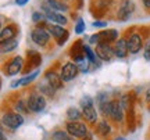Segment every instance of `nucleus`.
Returning a JSON list of instances; mask_svg holds the SVG:
<instances>
[{"instance_id":"nucleus-35","label":"nucleus","mask_w":150,"mask_h":140,"mask_svg":"<svg viewBox=\"0 0 150 140\" xmlns=\"http://www.w3.org/2000/svg\"><path fill=\"white\" fill-rule=\"evenodd\" d=\"M82 140H92V133H88L85 137H82Z\"/></svg>"},{"instance_id":"nucleus-21","label":"nucleus","mask_w":150,"mask_h":140,"mask_svg":"<svg viewBox=\"0 0 150 140\" xmlns=\"http://www.w3.org/2000/svg\"><path fill=\"white\" fill-rule=\"evenodd\" d=\"M96 129H97V133H99L100 136H108L110 135V132H111V128H110V125H108L106 121L99 122Z\"/></svg>"},{"instance_id":"nucleus-19","label":"nucleus","mask_w":150,"mask_h":140,"mask_svg":"<svg viewBox=\"0 0 150 140\" xmlns=\"http://www.w3.org/2000/svg\"><path fill=\"white\" fill-rule=\"evenodd\" d=\"M16 33H17V27L16 25H8L1 29V33H0V38H1V42L4 40H8V39H16Z\"/></svg>"},{"instance_id":"nucleus-29","label":"nucleus","mask_w":150,"mask_h":140,"mask_svg":"<svg viewBox=\"0 0 150 140\" xmlns=\"http://www.w3.org/2000/svg\"><path fill=\"white\" fill-rule=\"evenodd\" d=\"M89 43L91 44H95V46H97V44L102 43V39H100V35L99 33H95L93 36H91L89 38Z\"/></svg>"},{"instance_id":"nucleus-27","label":"nucleus","mask_w":150,"mask_h":140,"mask_svg":"<svg viewBox=\"0 0 150 140\" xmlns=\"http://www.w3.org/2000/svg\"><path fill=\"white\" fill-rule=\"evenodd\" d=\"M43 20H46V15H45V13L42 11H35L32 14V21L33 22H40Z\"/></svg>"},{"instance_id":"nucleus-36","label":"nucleus","mask_w":150,"mask_h":140,"mask_svg":"<svg viewBox=\"0 0 150 140\" xmlns=\"http://www.w3.org/2000/svg\"><path fill=\"white\" fill-rule=\"evenodd\" d=\"M0 140H7V137H6V135L1 132V135H0Z\"/></svg>"},{"instance_id":"nucleus-9","label":"nucleus","mask_w":150,"mask_h":140,"mask_svg":"<svg viewBox=\"0 0 150 140\" xmlns=\"http://www.w3.org/2000/svg\"><path fill=\"white\" fill-rule=\"evenodd\" d=\"M96 54L97 57L103 61H110L112 58V56H114V49L110 46L108 43H100L96 46Z\"/></svg>"},{"instance_id":"nucleus-13","label":"nucleus","mask_w":150,"mask_h":140,"mask_svg":"<svg viewBox=\"0 0 150 140\" xmlns=\"http://www.w3.org/2000/svg\"><path fill=\"white\" fill-rule=\"evenodd\" d=\"M45 78H46V81L49 82V85H52V86L56 89V90H59L63 87V78L59 76L54 71H47L46 74H45Z\"/></svg>"},{"instance_id":"nucleus-32","label":"nucleus","mask_w":150,"mask_h":140,"mask_svg":"<svg viewBox=\"0 0 150 140\" xmlns=\"http://www.w3.org/2000/svg\"><path fill=\"white\" fill-rule=\"evenodd\" d=\"M93 27H95V28H106V27H107V22H104V21H95V22H93Z\"/></svg>"},{"instance_id":"nucleus-15","label":"nucleus","mask_w":150,"mask_h":140,"mask_svg":"<svg viewBox=\"0 0 150 140\" xmlns=\"http://www.w3.org/2000/svg\"><path fill=\"white\" fill-rule=\"evenodd\" d=\"M100 39H102V43H111V42H117L118 38V31L117 29H106L99 32Z\"/></svg>"},{"instance_id":"nucleus-23","label":"nucleus","mask_w":150,"mask_h":140,"mask_svg":"<svg viewBox=\"0 0 150 140\" xmlns=\"http://www.w3.org/2000/svg\"><path fill=\"white\" fill-rule=\"evenodd\" d=\"M39 89H40V92H42L43 94H46V96H53L54 93H56V89H54L52 85H49L47 81L45 82V83H42V85L39 86Z\"/></svg>"},{"instance_id":"nucleus-7","label":"nucleus","mask_w":150,"mask_h":140,"mask_svg":"<svg viewBox=\"0 0 150 140\" xmlns=\"http://www.w3.org/2000/svg\"><path fill=\"white\" fill-rule=\"evenodd\" d=\"M49 38H50V33H49L46 28L36 27L35 29H32L31 39L33 40V43L38 44V46H46L49 43Z\"/></svg>"},{"instance_id":"nucleus-28","label":"nucleus","mask_w":150,"mask_h":140,"mask_svg":"<svg viewBox=\"0 0 150 140\" xmlns=\"http://www.w3.org/2000/svg\"><path fill=\"white\" fill-rule=\"evenodd\" d=\"M16 108H17V111H20V113H29V110H28V104L27 103H24V101H18L17 103V106H16Z\"/></svg>"},{"instance_id":"nucleus-5","label":"nucleus","mask_w":150,"mask_h":140,"mask_svg":"<svg viewBox=\"0 0 150 140\" xmlns=\"http://www.w3.org/2000/svg\"><path fill=\"white\" fill-rule=\"evenodd\" d=\"M67 132L68 135L72 136V137H76V139H82L85 137L89 132H88V128L85 126V124L82 122H78V121H71L67 124Z\"/></svg>"},{"instance_id":"nucleus-8","label":"nucleus","mask_w":150,"mask_h":140,"mask_svg":"<svg viewBox=\"0 0 150 140\" xmlns=\"http://www.w3.org/2000/svg\"><path fill=\"white\" fill-rule=\"evenodd\" d=\"M78 71H79V67H78V64L76 63H72V61H70V63H65L64 65H63V68H61V78H63V81L64 82H70L72 81L75 76H76V74H78Z\"/></svg>"},{"instance_id":"nucleus-38","label":"nucleus","mask_w":150,"mask_h":140,"mask_svg":"<svg viewBox=\"0 0 150 140\" xmlns=\"http://www.w3.org/2000/svg\"><path fill=\"white\" fill-rule=\"evenodd\" d=\"M114 140H127L125 137H117V139H114Z\"/></svg>"},{"instance_id":"nucleus-20","label":"nucleus","mask_w":150,"mask_h":140,"mask_svg":"<svg viewBox=\"0 0 150 140\" xmlns=\"http://www.w3.org/2000/svg\"><path fill=\"white\" fill-rule=\"evenodd\" d=\"M18 47V40L17 39H8V40H4L0 44V49H1V53H10L13 50H16Z\"/></svg>"},{"instance_id":"nucleus-37","label":"nucleus","mask_w":150,"mask_h":140,"mask_svg":"<svg viewBox=\"0 0 150 140\" xmlns=\"http://www.w3.org/2000/svg\"><path fill=\"white\" fill-rule=\"evenodd\" d=\"M146 100L150 101V90H147V96H146Z\"/></svg>"},{"instance_id":"nucleus-10","label":"nucleus","mask_w":150,"mask_h":140,"mask_svg":"<svg viewBox=\"0 0 150 140\" xmlns=\"http://www.w3.org/2000/svg\"><path fill=\"white\" fill-rule=\"evenodd\" d=\"M22 67H24V60H22V57L17 56V57H14L13 60H10V63L7 64L6 74L8 76H14V75H17L18 72H21Z\"/></svg>"},{"instance_id":"nucleus-26","label":"nucleus","mask_w":150,"mask_h":140,"mask_svg":"<svg viewBox=\"0 0 150 140\" xmlns=\"http://www.w3.org/2000/svg\"><path fill=\"white\" fill-rule=\"evenodd\" d=\"M74 31H75V33H78V35L85 32V22H83L82 18L78 20V22H76V25H75V28H74Z\"/></svg>"},{"instance_id":"nucleus-11","label":"nucleus","mask_w":150,"mask_h":140,"mask_svg":"<svg viewBox=\"0 0 150 140\" xmlns=\"http://www.w3.org/2000/svg\"><path fill=\"white\" fill-rule=\"evenodd\" d=\"M142 44H143V40H142V36L139 33H132L128 39V49H129V53L136 54L140 51L142 49Z\"/></svg>"},{"instance_id":"nucleus-2","label":"nucleus","mask_w":150,"mask_h":140,"mask_svg":"<svg viewBox=\"0 0 150 140\" xmlns=\"http://www.w3.org/2000/svg\"><path fill=\"white\" fill-rule=\"evenodd\" d=\"M28 110L32 113H40L46 108V98L45 96L39 94V93H32L31 96L28 97L27 100Z\"/></svg>"},{"instance_id":"nucleus-18","label":"nucleus","mask_w":150,"mask_h":140,"mask_svg":"<svg viewBox=\"0 0 150 140\" xmlns=\"http://www.w3.org/2000/svg\"><path fill=\"white\" fill-rule=\"evenodd\" d=\"M82 117L85 118V121L91 122V124H95L97 121V111L95 106H89V107L82 108Z\"/></svg>"},{"instance_id":"nucleus-30","label":"nucleus","mask_w":150,"mask_h":140,"mask_svg":"<svg viewBox=\"0 0 150 140\" xmlns=\"http://www.w3.org/2000/svg\"><path fill=\"white\" fill-rule=\"evenodd\" d=\"M89 106H93V100H92L91 97H83L82 100H81V107L85 108V107H89Z\"/></svg>"},{"instance_id":"nucleus-6","label":"nucleus","mask_w":150,"mask_h":140,"mask_svg":"<svg viewBox=\"0 0 150 140\" xmlns=\"http://www.w3.org/2000/svg\"><path fill=\"white\" fill-rule=\"evenodd\" d=\"M42 8H43L45 15H46V20H47L49 22H53L54 25H65V24H68V18L65 15H63L61 13H54V11H52L47 7L46 1L43 3Z\"/></svg>"},{"instance_id":"nucleus-3","label":"nucleus","mask_w":150,"mask_h":140,"mask_svg":"<svg viewBox=\"0 0 150 140\" xmlns=\"http://www.w3.org/2000/svg\"><path fill=\"white\" fill-rule=\"evenodd\" d=\"M135 11V3L132 0H121L118 6L117 18L120 21H128Z\"/></svg>"},{"instance_id":"nucleus-31","label":"nucleus","mask_w":150,"mask_h":140,"mask_svg":"<svg viewBox=\"0 0 150 140\" xmlns=\"http://www.w3.org/2000/svg\"><path fill=\"white\" fill-rule=\"evenodd\" d=\"M143 57L147 61H150V39L147 40V43L145 44V51H143Z\"/></svg>"},{"instance_id":"nucleus-22","label":"nucleus","mask_w":150,"mask_h":140,"mask_svg":"<svg viewBox=\"0 0 150 140\" xmlns=\"http://www.w3.org/2000/svg\"><path fill=\"white\" fill-rule=\"evenodd\" d=\"M67 117H68L70 121H78V119L82 117V114L79 113V110H78V108L70 107L68 110H67Z\"/></svg>"},{"instance_id":"nucleus-17","label":"nucleus","mask_w":150,"mask_h":140,"mask_svg":"<svg viewBox=\"0 0 150 140\" xmlns=\"http://www.w3.org/2000/svg\"><path fill=\"white\" fill-rule=\"evenodd\" d=\"M40 64H42L40 53H38L35 50H29L28 51V67H29V70L31 68H38Z\"/></svg>"},{"instance_id":"nucleus-4","label":"nucleus","mask_w":150,"mask_h":140,"mask_svg":"<svg viewBox=\"0 0 150 140\" xmlns=\"http://www.w3.org/2000/svg\"><path fill=\"white\" fill-rule=\"evenodd\" d=\"M1 122H3V126H7L8 129L16 130L24 124V117L18 113H7L3 115Z\"/></svg>"},{"instance_id":"nucleus-24","label":"nucleus","mask_w":150,"mask_h":140,"mask_svg":"<svg viewBox=\"0 0 150 140\" xmlns=\"http://www.w3.org/2000/svg\"><path fill=\"white\" fill-rule=\"evenodd\" d=\"M52 140H74V137L68 135V132L57 130V132H54V133H53V136H52Z\"/></svg>"},{"instance_id":"nucleus-1","label":"nucleus","mask_w":150,"mask_h":140,"mask_svg":"<svg viewBox=\"0 0 150 140\" xmlns=\"http://www.w3.org/2000/svg\"><path fill=\"white\" fill-rule=\"evenodd\" d=\"M46 29L49 31V33H52V36H53V38H56L59 46H63V44L68 40V38H70V32H68L67 29H64L61 25L47 24V25H46Z\"/></svg>"},{"instance_id":"nucleus-14","label":"nucleus","mask_w":150,"mask_h":140,"mask_svg":"<svg viewBox=\"0 0 150 140\" xmlns=\"http://www.w3.org/2000/svg\"><path fill=\"white\" fill-rule=\"evenodd\" d=\"M46 4H47L49 8L52 11H54V13H61V14H63L64 11L70 10L68 4H67L65 1H63V0H46Z\"/></svg>"},{"instance_id":"nucleus-16","label":"nucleus","mask_w":150,"mask_h":140,"mask_svg":"<svg viewBox=\"0 0 150 140\" xmlns=\"http://www.w3.org/2000/svg\"><path fill=\"white\" fill-rule=\"evenodd\" d=\"M39 75V72L38 71H33L32 74H29V75H25L24 78H21V79H18V81H14L11 82L10 86L14 89V87H18V86H27V85H29L31 82L35 81V78Z\"/></svg>"},{"instance_id":"nucleus-12","label":"nucleus","mask_w":150,"mask_h":140,"mask_svg":"<svg viewBox=\"0 0 150 140\" xmlns=\"http://www.w3.org/2000/svg\"><path fill=\"white\" fill-rule=\"evenodd\" d=\"M112 49H114V56H115V57H118V58L127 57L129 53L128 40H125V39H118Z\"/></svg>"},{"instance_id":"nucleus-33","label":"nucleus","mask_w":150,"mask_h":140,"mask_svg":"<svg viewBox=\"0 0 150 140\" xmlns=\"http://www.w3.org/2000/svg\"><path fill=\"white\" fill-rule=\"evenodd\" d=\"M28 1H29V0H16V3H17L18 6H25Z\"/></svg>"},{"instance_id":"nucleus-34","label":"nucleus","mask_w":150,"mask_h":140,"mask_svg":"<svg viewBox=\"0 0 150 140\" xmlns=\"http://www.w3.org/2000/svg\"><path fill=\"white\" fill-rule=\"evenodd\" d=\"M143 1V6H145L147 10H150V0H142Z\"/></svg>"},{"instance_id":"nucleus-25","label":"nucleus","mask_w":150,"mask_h":140,"mask_svg":"<svg viewBox=\"0 0 150 140\" xmlns=\"http://www.w3.org/2000/svg\"><path fill=\"white\" fill-rule=\"evenodd\" d=\"M120 103H121V106H122L124 110H127V111L132 110V106H131V97H129V94H124V96L121 97Z\"/></svg>"}]
</instances>
